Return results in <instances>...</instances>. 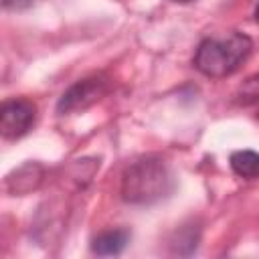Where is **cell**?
I'll return each instance as SVG.
<instances>
[{
    "instance_id": "1",
    "label": "cell",
    "mask_w": 259,
    "mask_h": 259,
    "mask_svg": "<svg viewBox=\"0 0 259 259\" xmlns=\"http://www.w3.org/2000/svg\"><path fill=\"white\" fill-rule=\"evenodd\" d=\"M174 174L162 156L146 154L134 160L121 174V198L130 204H154L172 194Z\"/></svg>"
},
{
    "instance_id": "2",
    "label": "cell",
    "mask_w": 259,
    "mask_h": 259,
    "mask_svg": "<svg viewBox=\"0 0 259 259\" xmlns=\"http://www.w3.org/2000/svg\"><path fill=\"white\" fill-rule=\"evenodd\" d=\"M253 51V40L245 32L233 30L223 38L208 36L198 42L192 65L196 71H200L206 77H227L235 73L251 55Z\"/></svg>"
},
{
    "instance_id": "3",
    "label": "cell",
    "mask_w": 259,
    "mask_h": 259,
    "mask_svg": "<svg viewBox=\"0 0 259 259\" xmlns=\"http://www.w3.org/2000/svg\"><path fill=\"white\" fill-rule=\"evenodd\" d=\"M107 91H109V79L105 75L97 73V75L83 77V79L75 81L59 97V101H57V113L59 115H67V113L83 111V109L91 107L93 103H97Z\"/></svg>"
},
{
    "instance_id": "4",
    "label": "cell",
    "mask_w": 259,
    "mask_h": 259,
    "mask_svg": "<svg viewBox=\"0 0 259 259\" xmlns=\"http://www.w3.org/2000/svg\"><path fill=\"white\" fill-rule=\"evenodd\" d=\"M34 117L36 105L32 101L22 97L6 99L0 105V134L6 140H18L32 127Z\"/></svg>"
},
{
    "instance_id": "5",
    "label": "cell",
    "mask_w": 259,
    "mask_h": 259,
    "mask_svg": "<svg viewBox=\"0 0 259 259\" xmlns=\"http://www.w3.org/2000/svg\"><path fill=\"white\" fill-rule=\"evenodd\" d=\"M42 176L45 168L38 162H26L6 176V190L14 196H24L40 186Z\"/></svg>"
},
{
    "instance_id": "6",
    "label": "cell",
    "mask_w": 259,
    "mask_h": 259,
    "mask_svg": "<svg viewBox=\"0 0 259 259\" xmlns=\"http://www.w3.org/2000/svg\"><path fill=\"white\" fill-rule=\"evenodd\" d=\"M130 231L127 229H109L93 237L91 241V251L95 255H119L127 243H130Z\"/></svg>"
},
{
    "instance_id": "7",
    "label": "cell",
    "mask_w": 259,
    "mask_h": 259,
    "mask_svg": "<svg viewBox=\"0 0 259 259\" xmlns=\"http://www.w3.org/2000/svg\"><path fill=\"white\" fill-rule=\"evenodd\" d=\"M231 168L239 178L255 180L259 178V152L255 150H237L231 154Z\"/></svg>"
},
{
    "instance_id": "8",
    "label": "cell",
    "mask_w": 259,
    "mask_h": 259,
    "mask_svg": "<svg viewBox=\"0 0 259 259\" xmlns=\"http://www.w3.org/2000/svg\"><path fill=\"white\" fill-rule=\"evenodd\" d=\"M233 101H235L237 105H243V107L255 105V103L259 101V73L247 77V79L237 87V91H235V95H233Z\"/></svg>"
},
{
    "instance_id": "9",
    "label": "cell",
    "mask_w": 259,
    "mask_h": 259,
    "mask_svg": "<svg viewBox=\"0 0 259 259\" xmlns=\"http://www.w3.org/2000/svg\"><path fill=\"white\" fill-rule=\"evenodd\" d=\"M198 237H200V231L198 227H182L178 233H176V239L172 243V251L178 253V255H184V245L188 247V253H192L198 245Z\"/></svg>"
},
{
    "instance_id": "10",
    "label": "cell",
    "mask_w": 259,
    "mask_h": 259,
    "mask_svg": "<svg viewBox=\"0 0 259 259\" xmlns=\"http://www.w3.org/2000/svg\"><path fill=\"white\" fill-rule=\"evenodd\" d=\"M34 4H36V0H2V6H4L6 10H12V12L32 8Z\"/></svg>"
},
{
    "instance_id": "11",
    "label": "cell",
    "mask_w": 259,
    "mask_h": 259,
    "mask_svg": "<svg viewBox=\"0 0 259 259\" xmlns=\"http://www.w3.org/2000/svg\"><path fill=\"white\" fill-rule=\"evenodd\" d=\"M170 2H176V4H190V2H194V0H170Z\"/></svg>"
},
{
    "instance_id": "12",
    "label": "cell",
    "mask_w": 259,
    "mask_h": 259,
    "mask_svg": "<svg viewBox=\"0 0 259 259\" xmlns=\"http://www.w3.org/2000/svg\"><path fill=\"white\" fill-rule=\"evenodd\" d=\"M255 20H257V22H259V4H257V6H255Z\"/></svg>"
},
{
    "instance_id": "13",
    "label": "cell",
    "mask_w": 259,
    "mask_h": 259,
    "mask_svg": "<svg viewBox=\"0 0 259 259\" xmlns=\"http://www.w3.org/2000/svg\"><path fill=\"white\" fill-rule=\"evenodd\" d=\"M257 119H259V115H257Z\"/></svg>"
}]
</instances>
